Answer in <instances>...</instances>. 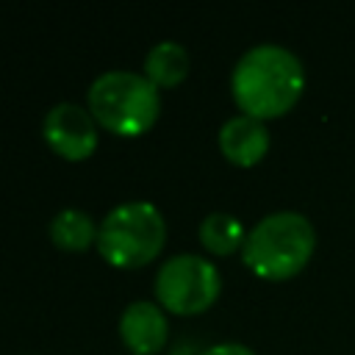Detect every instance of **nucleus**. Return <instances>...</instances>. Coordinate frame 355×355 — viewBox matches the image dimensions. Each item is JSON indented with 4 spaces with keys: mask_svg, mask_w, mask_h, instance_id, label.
Segmentation results:
<instances>
[{
    "mask_svg": "<svg viewBox=\"0 0 355 355\" xmlns=\"http://www.w3.org/2000/svg\"><path fill=\"white\" fill-rule=\"evenodd\" d=\"M155 300L164 311L175 316H197L205 313L222 294L219 269L194 252H183L169 258L155 275Z\"/></svg>",
    "mask_w": 355,
    "mask_h": 355,
    "instance_id": "5",
    "label": "nucleus"
},
{
    "mask_svg": "<svg viewBox=\"0 0 355 355\" xmlns=\"http://www.w3.org/2000/svg\"><path fill=\"white\" fill-rule=\"evenodd\" d=\"M200 355H255V349H250L247 344H236V341H222V344H214V347L202 349Z\"/></svg>",
    "mask_w": 355,
    "mask_h": 355,
    "instance_id": "12",
    "label": "nucleus"
},
{
    "mask_svg": "<svg viewBox=\"0 0 355 355\" xmlns=\"http://www.w3.org/2000/svg\"><path fill=\"white\" fill-rule=\"evenodd\" d=\"M50 241L64 252H86L97 244L94 219L80 208H64L50 222Z\"/></svg>",
    "mask_w": 355,
    "mask_h": 355,
    "instance_id": "10",
    "label": "nucleus"
},
{
    "mask_svg": "<svg viewBox=\"0 0 355 355\" xmlns=\"http://www.w3.org/2000/svg\"><path fill=\"white\" fill-rule=\"evenodd\" d=\"M216 141H219V153L225 155V161H230L233 166H241V169L261 164L269 153V144H272L266 122L252 119L247 114L230 116L219 128Z\"/></svg>",
    "mask_w": 355,
    "mask_h": 355,
    "instance_id": "8",
    "label": "nucleus"
},
{
    "mask_svg": "<svg viewBox=\"0 0 355 355\" xmlns=\"http://www.w3.org/2000/svg\"><path fill=\"white\" fill-rule=\"evenodd\" d=\"M86 100L94 122L122 139L147 133L161 111L158 89L144 75L128 69H111L94 78Z\"/></svg>",
    "mask_w": 355,
    "mask_h": 355,
    "instance_id": "3",
    "label": "nucleus"
},
{
    "mask_svg": "<svg viewBox=\"0 0 355 355\" xmlns=\"http://www.w3.org/2000/svg\"><path fill=\"white\" fill-rule=\"evenodd\" d=\"M169 322L158 302H130L119 316V338L133 355H155L164 349Z\"/></svg>",
    "mask_w": 355,
    "mask_h": 355,
    "instance_id": "7",
    "label": "nucleus"
},
{
    "mask_svg": "<svg viewBox=\"0 0 355 355\" xmlns=\"http://www.w3.org/2000/svg\"><path fill=\"white\" fill-rule=\"evenodd\" d=\"M189 64L191 61H189L186 47L166 39V42H158L155 47H150V53L144 58V78L155 89H175L178 83L186 80Z\"/></svg>",
    "mask_w": 355,
    "mask_h": 355,
    "instance_id": "9",
    "label": "nucleus"
},
{
    "mask_svg": "<svg viewBox=\"0 0 355 355\" xmlns=\"http://www.w3.org/2000/svg\"><path fill=\"white\" fill-rule=\"evenodd\" d=\"M305 92V67L283 44L250 47L230 72V94L241 114L269 122L286 116Z\"/></svg>",
    "mask_w": 355,
    "mask_h": 355,
    "instance_id": "1",
    "label": "nucleus"
},
{
    "mask_svg": "<svg viewBox=\"0 0 355 355\" xmlns=\"http://www.w3.org/2000/svg\"><path fill=\"white\" fill-rule=\"evenodd\" d=\"M166 241L164 214L147 200H130L105 214L97 227V250L116 269H139L155 261Z\"/></svg>",
    "mask_w": 355,
    "mask_h": 355,
    "instance_id": "4",
    "label": "nucleus"
},
{
    "mask_svg": "<svg viewBox=\"0 0 355 355\" xmlns=\"http://www.w3.org/2000/svg\"><path fill=\"white\" fill-rule=\"evenodd\" d=\"M42 133L47 147L64 161H86L97 150L100 139L94 116L75 103L53 105L42 122Z\"/></svg>",
    "mask_w": 355,
    "mask_h": 355,
    "instance_id": "6",
    "label": "nucleus"
},
{
    "mask_svg": "<svg viewBox=\"0 0 355 355\" xmlns=\"http://www.w3.org/2000/svg\"><path fill=\"white\" fill-rule=\"evenodd\" d=\"M200 244L211 252V255H233L244 247V239H247V230L241 225V219H236L233 214H225V211H214L208 214L202 222H200Z\"/></svg>",
    "mask_w": 355,
    "mask_h": 355,
    "instance_id": "11",
    "label": "nucleus"
},
{
    "mask_svg": "<svg viewBox=\"0 0 355 355\" xmlns=\"http://www.w3.org/2000/svg\"><path fill=\"white\" fill-rule=\"evenodd\" d=\"M316 250V230L300 211H275L258 219L244 239V266L261 280L297 277Z\"/></svg>",
    "mask_w": 355,
    "mask_h": 355,
    "instance_id": "2",
    "label": "nucleus"
}]
</instances>
